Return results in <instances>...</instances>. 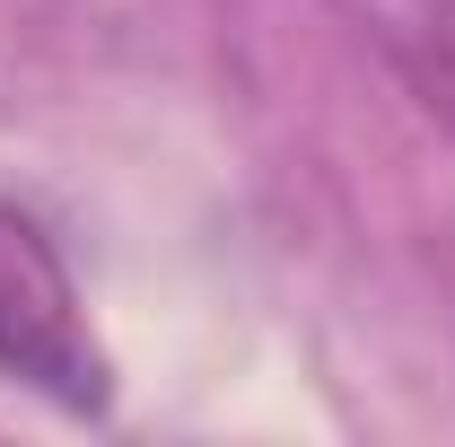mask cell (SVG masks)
Masks as SVG:
<instances>
[{
	"label": "cell",
	"instance_id": "1",
	"mask_svg": "<svg viewBox=\"0 0 455 447\" xmlns=\"http://www.w3.org/2000/svg\"><path fill=\"white\" fill-rule=\"evenodd\" d=\"M0 378L36 386L61 412H106L114 403V369L88 334L79 280L61 264V246L44 237V220L18 211L9 193H0Z\"/></svg>",
	"mask_w": 455,
	"mask_h": 447
},
{
	"label": "cell",
	"instance_id": "2",
	"mask_svg": "<svg viewBox=\"0 0 455 447\" xmlns=\"http://www.w3.org/2000/svg\"><path fill=\"white\" fill-rule=\"evenodd\" d=\"M403 70L411 88L429 97V114L455 123V0H420L411 27H403Z\"/></svg>",
	"mask_w": 455,
	"mask_h": 447
}]
</instances>
